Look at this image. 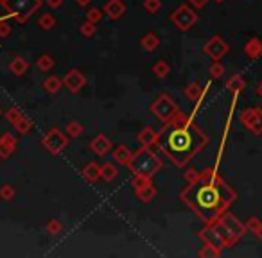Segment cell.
Instances as JSON below:
<instances>
[{"label": "cell", "mask_w": 262, "mask_h": 258, "mask_svg": "<svg viewBox=\"0 0 262 258\" xmlns=\"http://www.w3.org/2000/svg\"><path fill=\"white\" fill-rule=\"evenodd\" d=\"M180 199L205 222L212 224L221 217L232 203H235L237 194L212 167L200 172V178L187 186L180 194Z\"/></svg>", "instance_id": "1"}, {"label": "cell", "mask_w": 262, "mask_h": 258, "mask_svg": "<svg viewBox=\"0 0 262 258\" xmlns=\"http://www.w3.org/2000/svg\"><path fill=\"white\" fill-rule=\"evenodd\" d=\"M207 144V133L194 122L192 116L182 111L171 122L164 124L157 138V146L176 167H185Z\"/></svg>", "instance_id": "2"}, {"label": "cell", "mask_w": 262, "mask_h": 258, "mask_svg": "<svg viewBox=\"0 0 262 258\" xmlns=\"http://www.w3.org/2000/svg\"><path fill=\"white\" fill-rule=\"evenodd\" d=\"M164 167V160L157 153L151 151V147H140L133 153L127 169L133 176H142V178H151L158 174V171Z\"/></svg>", "instance_id": "3"}, {"label": "cell", "mask_w": 262, "mask_h": 258, "mask_svg": "<svg viewBox=\"0 0 262 258\" xmlns=\"http://www.w3.org/2000/svg\"><path fill=\"white\" fill-rule=\"evenodd\" d=\"M215 226H217L219 233H221L223 239H225L226 247H232L233 244L239 242L248 233L246 224H244L243 221H239L233 214H230V212H225V214L215 221Z\"/></svg>", "instance_id": "4"}, {"label": "cell", "mask_w": 262, "mask_h": 258, "mask_svg": "<svg viewBox=\"0 0 262 258\" xmlns=\"http://www.w3.org/2000/svg\"><path fill=\"white\" fill-rule=\"evenodd\" d=\"M2 8L6 9L8 18L16 20L18 24H26L41 8V0H4Z\"/></svg>", "instance_id": "5"}, {"label": "cell", "mask_w": 262, "mask_h": 258, "mask_svg": "<svg viewBox=\"0 0 262 258\" xmlns=\"http://www.w3.org/2000/svg\"><path fill=\"white\" fill-rule=\"evenodd\" d=\"M149 111L153 113L160 122L167 124L178 115L180 108H178V104H176V101L169 93H160L153 102H151Z\"/></svg>", "instance_id": "6"}, {"label": "cell", "mask_w": 262, "mask_h": 258, "mask_svg": "<svg viewBox=\"0 0 262 258\" xmlns=\"http://www.w3.org/2000/svg\"><path fill=\"white\" fill-rule=\"evenodd\" d=\"M41 146H43L49 153L56 156V154H61L63 151L67 149V146H69V136H67V133H63L61 129H58V127H52V129H49L43 135Z\"/></svg>", "instance_id": "7"}, {"label": "cell", "mask_w": 262, "mask_h": 258, "mask_svg": "<svg viewBox=\"0 0 262 258\" xmlns=\"http://www.w3.org/2000/svg\"><path fill=\"white\" fill-rule=\"evenodd\" d=\"M171 22L178 27L180 31H189L198 24V13L192 6L182 4L171 13Z\"/></svg>", "instance_id": "8"}, {"label": "cell", "mask_w": 262, "mask_h": 258, "mask_svg": "<svg viewBox=\"0 0 262 258\" xmlns=\"http://www.w3.org/2000/svg\"><path fill=\"white\" fill-rule=\"evenodd\" d=\"M131 186H133V192H135L137 199L142 201V203H151L157 197V186L153 185V179L151 178L133 176Z\"/></svg>", "instance_id": "9"}, {"label": "cell", "mask_w": 262, "mask_h": 258, "mask_svg": "<svg viewBox=\"0 0 262 258\" xmlns=\"http://www.w3.org/2000/svg\"><path fill=\"white\" fill-rule=\"evenodd\" d=\"M239 120L248 131H251L253 135H262V108H246L239 115Z\"/></svg>", "instance_id": "10"}, {"label": "cell", "mask_w": 262, "mask_h": 258, "mask_svg": "<svg viewBox=\"0 0 262 258\" xmlns=\"http://www.w3.org/2000/svg\"><path fill=\"white\" fill-rule=\"evenodd\" d=\"M230 51V45L223 40L219 34L212 36L210 40H207V43L203 45V52L212 59V61H219L221 58H225Z\"/></svg>", "instance_id": "11"}, {"label": "cell", "mask_w": 262, "mask_h": 258, "mask_svg": "<svg viewBox=\"0 0 262 258\" xmlns=\"http://www.w3.org/2000/svg\"><path fill=\"white\" fill-rule=\"evenodd\" d=\"M198 237H200L203 244H210V246L217 247V249H221V251L226 249V242H225V239H223L221 233H219L215 222L205 224V228H201L200 231H198Z\"/></svg>", "instance_id": "12"}, {"label": "cell", "mask_w": 262, "mask_h": 258, "mask_svg": "<svg viewBox=\"0 0 262 258\" xmlns=\"http://www.w3.org/2000/svg\"><path fill=\"white\" fill-rule=\"evenodd\" d=\"M63 86L69 90V93L76 95L86 86V76L81 72L79 68H70L69 72L63 76Z\"/></svg>", "instance_id": "13"}, {"label": "cell", "mask_w": 262, "mask_h": 258, "mask_svg": "<svg viewBox=\"0 0 262 258\" xmlns=\"http://www.w3.org/2000/svg\"><path fill=\"white\" fill-rule=\"evenodd\" d=\"M18 140L13 136V133H2L0 135V160H8L9 156L16 153Z\"/></svg>", "instance_id": "14"}, {"label": "cell", "mask_w": 262, "mask_h": 258, "mask_svg": "<svg viewBox=\"0 0 262 258\" xmlns=\"http://www.w3.org/2000/svg\"><path fill=\"white\" fill-rule=\"evenodd\" d=\"M88 147H90V151L95 154V156H106V154L112 151V142H110L108 136L101 133V135H97L90 144H88Z\"/></svg>", "instance_id": "15"}, {"label": "cell", "mask_w": 262, "mask_h": 258, "mask_svg": "<svg viewBox=\"0 0 262 258\" xmlns=\"http://www.w3.org/2000/svg\"><path fill=\"white\" fill-rule=\"evenodd\" d=\"M102 11L110 20L115 22V20L122 18V15L126 13V4H124V0H108L104 8H102Z\"/></svg>", "instance_id": "16"}, {"label": "cell", "mask_w": 262, "mask_h": 258, "mask_svg": "<svg viewBox=\"0 0 262 258\" xmlns=\"http://www.w3.org/2000/svg\"><path fill=\"white\" fill-rule=\"evenodd\" d=\"M8 68H9V72H11L13 76L22 77V76H26L27 70L31 68V63L27 61V59L24 58V56H15V58H13L11 61H9Z\"/></svg>", "instance_id": "17"}, {"label": "cell", "mask_w": 262, "mask_h": 258, "mask_svg": "<svg viewBox=\"0 0 262 258\" xmlns=\"http://www.w3.org/2000/svg\"><path fill=\"white\" fill-rule=\"evenodd\" d=\"M205 91H207V86H201V84L196 83V81H190V83L185 86V90H183V93H185V97L189 99V101L200 102L201 99H203Z\"/></svg>", "instance_id": "18"}, {"label": "cell", "mask_w": 262, "mask_h": 258, "mask_svg": "<svg viewBox=\"0 0 262 258\" xmlns=\"http://www.w3.org/2000/svg\"><path fill=\"white\" fill-rule=\"evenodd\" d=\"M157 138H158V131L151 126H146L139 133V136H137V140H139V144L142 147H153L157 144Z\"/></svg>", "instance_id": "19"}, {"label": "cell", "mask_w": 262, "mask_h": 258, "mask_svg": "<svg viewBox=\"0 0 262 258\" xmlns=\"http://www.w3.org/2000/svg\"><path fill=\"white\" fill-rule=\"evenodd\" d=\"M81 176H83L84 181L97 183L99 179H101V167H99V163H95V161H88L83 167V171H81Z\"/></svg>", "instance_id": "20"}, {"label": "cell", "mask_w": 262, "mask_h": 258, "mask_svg": "<svg viewBox=\"0 0 262 258\" xmlns=\"http://www.w3.org/2000/svg\"><path fill=\"white\" fill-rule=\"evenodd\" d=\"M243 51L250 59L260 58V56H262V41L258 40V38H250V40L244 43Z\"/></svg>", "instance_id": "21"}, {"label": "cell", "mask_w": 262, "mask_h": 258, "mask_svg": "<svg viewBox=\"0 0 262 258\" xmlns=\"http://www.w3.org/2000/svg\"><path fill=\"white\" fill-rule=\"evenodd\" d=\"M225 88H226V91H228V93H232V95H239L241 91H243L244 88H246V81L243 79V76H239V74H235V76H232L228 81H226Z\"/></svg>", "instance_id": "22"}, {"label": "cell", "mask_w": 262, "mask_h": 258, "mask_svg": "<svg viewBox=\"0 0 262 258\" xmlns=\"http://www.w3.org/2000/svg\"><path fill=\"white\" fill-rule=\"evenodd\" d=\"M131 156H133V151L127 149V147L122 146V144H120V146H117L115 149H113V160H115L117 165H126V167H127Z\"/></svg>", "instance_id": "23"}, {"label": "cell", "mask_w": 262, "mask_h": 258, "mask_svg": "<svg viewBox=\"0 0 262 258\" xmlns=\"http://www.w3.org/2000/svg\"><path fill=\"white\" fill-rule=\"evenodd\" d=\"M140 47L146 52H155L158 47H160V38L155 33H146L142 38H140Z\"/></svg>", "instance_id": "24"}, {"label": "cell", "mask_w": 262, "mask_h": 258, "mask_svg": "<svg viewBox=\"0 0 262 258\" xmlns=\"http://www.w3.org/2000/svg\"><path fill=\"white\" fill-rule=\"evenodd\" d=\"M117 176H119V169H117V165H113V161H106V163L101 165V179L102 181L112 183Z\"/></svg>", "instance_id": "25"}, {"label": "cell", "mask_w": 262, "mask_h": 258, "mask_svg": "<svg viewBox=\"0 0 262 258\" xmlns=\"http://www.w3.org/2000/svg\"><path fill=\"white\" fill-rule=\"evenodd\" d=\"M63 86V77H58V76H49L47 79L43 81V90L47 91V93H58Z\"/></svg>", "instance_id": "26"}, {"label": "cell", "mask_w": 262, "mask_h": 258, "mask_svg": "<svg viewBox=\"0 0 262 258\" xmlns=\"http://www.w3.org/2000/svg\"><path fill=\"white\" fill-rule=\"evenodd\" d=\"M54 65H56V59L52 58L51 54H41V56H38L36 66H38V70H40V72H51V70L54 68Z\"/></svg>", "instance_id": "27"}, {"label": "cell", "mask_w": 262, "mask_h": 258, "mask_svg": "<svg viewBox=\"0 0 262 258\" xmlns=\"http://www.w3.org/2000/svg\"><path fill=\"white\" fill-rule=\"evenodd\" d=\"M13 127H15V131L18 133V135H29V133L34 129V124H33V120L27 119V116L24 115Z\"/></svg>", "instance_id": "28"}, {"label": "cell", "mask_w": 262, "mask_h": 258, "mask_svg": "<svg viewBox=\"0 0 262 258\" xmlns=\"http://www.w3.org/2000/svg\"><path fill=\"white\" fill-rule=\"evenodd\" d=\"M56 24H58V20H56V16L52 13H41V16H38V26L43 31L54 29Z\"/></svg>", "instance_id": "29"}, {"label": "cell", "mask_w": 262, "mask_h": 258, "mask_svg": "<svg viewBox=\"0 0 262 258\" xmlns=\"http://www.w3.org/2000/svg\"><path fill=\"white\" fill-rule=\"evenodd\" d=\"M65 131H67V136H69V138H79V136L83 135L84 127H83V124L77 122V120H70V122L67 124Z\"/></svg>", "instance_id": "30"}, {"label": "cell", "mask_w": 262, "mask_h": 258, "mask_svg": "<svg viewBox=\"0 0 262 258\" xmlns=\"http://www.w3.org/2000/svg\"><path fill=\"white\" fill-rule=\"evenodd\" d=\"M153 74L155 76L158 77V79H165V77L169 76V74H171V65H169L167 61H164V59H162V61H157L153 65Z\"/></svg>", "instance_id": "31"}, {"label": "cell", "mask_w": 262, "mask_h": 258, "mask_svg": "<svg viewBox=\"0 0 262 258\" xmlns=\"http://www.w3.org/2000/svg\"><path fill=\"white\" fill-rule=\"evenodd\" d=\"M246 229L251 231L258 240H262V221L258 217H250L246 221Z\"/></svg>", "instance_id": "32"}, {"label": "cell", "mask_w": 262, "mask_h": 258, "mask_svg": "<svg viewBox=\"0 0 262 258\" xmlns=\"http://www.w3.org/2000/svg\"><path fill=\"white\" fill-rule=\"evenodd\" d=\"M221 253L223 251L217 249V247L210 246V244H203V247L198 251V256L200 258H217V256H221Z\"/></svg>", "instance_id": "33"}, {"label": "cell", "mask_w": 262, "mask_h": 258, "mask_svg": "<svg viewBox=\"0 0 262 258\" xmlns=\"http://www.w3.org/2000/svg\"><path fill=\"white\" fill-rule=\"evenodd\" d=\"M79 33H81V36H84V38H94L95 33H97V24H92V22H88V20H84L79 26Z\"/></svg>", "instance_id": "34"}, {"label": "cell", "mask_w": 262, "mask_h": 258, "mask_svg": "<svg viewBox=\"0 0 262 258\" xmlns=\"http://www.w3.org/2000/svg\"><path fill=\"white\" fill-rule=\"evenodd\" d=\"M4 116H6V120H8L11 126H15L16 122H18L20 119L24 116V113L20 111V108H16V106H13V108H9L8 111L4 113Z\"/></svg>", "instance_id": "35"}, {"label": "cell", "mask_w": 262, "mask_h": 258, "mask_svg": "<svg viewBox=\"0 0 262 258\" xmlns=\"http://www.w3.org/2000/svg\"><path fill=\"white\" fill-rule=\"evenodd\" d=\"M11 33H13V27H11V24H9L8 15L2 16V18H0V38H2V40H4V38H9Z\"/></svg>", "instance_id": "36"}, {"label": "cell", "mask_w": 262, "mask_h": 258, "mask_svg": "<svg viewBox=\"0 0 262 258\" xmlns=\"http://www.w3.org/2000/svg\"><path fill=\"white\" fill-rule=\"evenodd\" d=\"M16 196V190L13 185H2L0 186V199L2 201H13Z\"/></svg>", "instance_id": "37"}, {"label": "cell", "mask_w": 262, "mask_h": 258, "mask_svg": "<svg viewBox=\"0 0 262 258\" xmlns=\"http://www.w3.org/2000/svg\"><path fill=\"white\" fill-rule=\"evenodd\" d=\"M142 6L149 15H157L162 9V0H144Z\"/></svg>", "instance_id": "38"}, {"label": "cell", "mask_w": 262, "mask_h": 258, "mask_svg": "<svg viewBox=\"0 0 262 258\" xmlns=\"http://www.w3.org/2000/svg\"><path fill=\"white\" fill-rule=\"evenodd\" d=\"M208 74H210L212 79H221L223 74H225V66L221 65V61H214L208 68Z\"/></svg>", "instance_id": "39"}, {"label": "cell", "mask_w": 262, "mask_h": 258, "mask_svg": "<svg viewBox=\"0 0 262 258\" xmlns=\"http://www.w3.org/2000/svg\"><path fill=\"white\" fill-rule=\"evenodd\" d=\"M102 9H99V8H90L86 11V20L88 22H92V24H99L102 20Z\"/></svg>", "instance_id": "40"}, {"label": "cell", "mask_w": 262, "mask_h": 258, "mask_svg": "<svg viewBox=\"0 0 262 258\" xmlns=\"http://www.w3.org/2000/svg\"><path fill=\"white\" fill-rule=\"evenodd\" d=\"M45 229H47L51 235H59V233L63 231V224L58 219H51V221L47 222V226H45Z\"/></svg>", "instance_id": "41"}, {"label": "cell", "mask_w": 262, "mask_h": 258, "mask_svg": "<svg viewBox=\"0 0 262 258\" xmlns=\"http://www.w3.org/2000/svg\"><path fill=\"white\" fill-rule=\"evenodd\" d=\"M198 178H200V172H198L196 169H187L185 174H183V179H185L187 183H194Z\"/></svg>", "instance_id": "42"}, {"label": "cell", "mask_w": 262, "mask_h": 258, "mask_svg": "<svg viewBox=\"0 0 262 258\" xmlns=\"http://www.w3.org/2000/svg\"><path fill=\"white\" fill-rule=\"evenodd\" d=\"M187 2H189V4L192 6L194 9H203L205 6L210 2V0H187Z\"/></svg>", "instance_id": "43"}, {"label": "cell", "mask_w": 262, "mask_h": 258, "mask_svg": "<svg viewBox=\"0 0 262 258\" xmlns=\"http://www.w3.org/2000/svg\"><path fill=\"white\" fill-rule=\"evenodd\" d=\"M63 2H65V0H45V4L51 9H59L63 6Z\"/></svg>", "instance_id": "44"}, {"label": "cell", "mask_w": 262, "mask_h": 258, "mask_svg": "<svg viewBox=\"0 0 262 258\" xmlns=\"http://www.w3.org/2000/svg\"><path fill=\"white\" fill-rule=\"evenodd\" d=\"M74 2H76L79 8H88V6L92 4V0H74Z\"/></svg>", "instance_id": "45"}, {"label": "cell", "mask_w": 262, "mask_h": 258, "mask_svg": "<svg viewBox=\"0 0 262 258\" xmlns=\"http://www.w3.org/2000/svg\"><path fill=\"white\" fill-rule=\"evenodd\" d=\"M257 95L262 99V81H260V83H258V86H257Z\"/></svg>", "instance_id": "46"}, {"label": "cell", "mask_w": 262, "mask_h": 258, "mask_svg": "<svg viewBox=\"0 0 262 258\" xmlns=\"http://www.w3.org/2000/svg\"><path fill=\"white\" fill-rule=\"evenodd\" d=\"M214 2H217V4H221V2H225V0H214Z\"/></svg>", "instance_id": "47"}, {"label": "cell", "mask_w": 262, "mask_h": 258, "mask_svg": "<svg viewBox=\"0 0 262 258\" xmlns=\"http://www.w3.org/2000/svg\"><path fill=\"white\" fill-rule=\"evenodd\" d=\"M2 4H4V0H0V6H2Z\"/></svg>", "instance_id": "48"}, {"label": "cell", "mask_w": 262, "mask_h": 258, "mask_svg": "<svg viewBox=\"0 0 262 258\" xmlns=\"http://www.w3.org/2000/svg\"><path fill=\"white\" fill-rule=\"evenodd\" d=\"M0 115H2V108H0Z\"/></svg>", "instance_id": "49"}]
</instances>
